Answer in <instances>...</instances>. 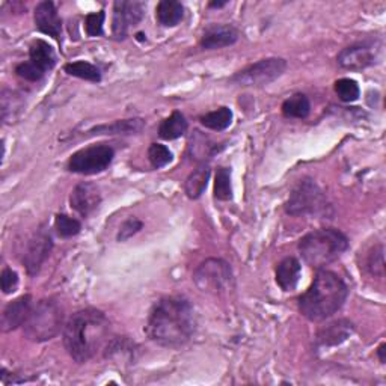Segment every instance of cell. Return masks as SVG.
Returning a JSON list of instances; mask_svg holds the SVG:
<instances>
[{
    "mask_svg": "<svg viewBox=\"0 0 386 386\" xmlns=\"http://www.w3.org/2000/svg\"><path fill=\"white\" fill-rule=\"evenodd\" d=\"M52 249H53L52 235H50V232L45 228H41L33 234V237L31 239L23 258V264L26 266V270L31 277L38 275L43 264L45 263V259L48 258L50 252H52Z\"/></svg>",
    "mask_w": 386,
    "mask_h": 386,
    "instance_id": "8fae6325",
    "label": "cell"
},
{
    "mask_svg": "<svg viewBox=\"0 0 386 386\" xmlns=\"http://www.w3.org/2000/svg\"><path fill=\"white\" fill-rule=\"evenodd\" d=\"M64 70L68 76H73V77L94 82V83L102 82V73H100V70L95 65H92L91 62H86V60L70 62V64L64 67Z\"/></svg>",
    "mask_w": 386,
    "mask_h": 386,
    "instance_id": "484cf974",
    "label": "cell"
},
{
    "mask_svg": "<svg viewBox=\"0 0 386 386\" xmlns=\"http://www.w3.org/2000/svg\"><path fill=\"white\" fill-rule=\"evenodd\" d=\"M329 210L331 204L325 192L311 178L299 181L285 203V211L291 216H328Z\"/></svg>",
    "mask_w": 386,
    "mask_h": 386,
    "instance_id": "8992f818",
    "label": "cell"
},
{
    "mask_svg": "<svg viewBox=\"0 0 386 386\" xmlns=\"http://www.w3.org/2000/svg\"><path fill=\"white\" fill-rule=\"evenodd\" d=\"M104 20H106L104 11L91 12V14L86 16L85 17V31H86V33H88V36L103 35Z\"/></svg>",
    "mask_w": 386,
    "mask_h": 386,
    "instance_id": "d6a6232c",
    "label": "cell"
},
{
    "mask_svg": "<svg viewBox=\"0 0 386 386\" xmlns=\"http://www.w3.org/2000/svg\"><path fill=\"white\" fill-rule=\"evenodd\" d=\"M199 122L203 124L205 129L215 130V132H223L227 130L232 122V110L227 106L219 107L218 110L208 112V114L199 118Z\"/></svg>",
    "mask_w": 386,
    "mask_h": 386,
    "instance_id": "d4e9b609",
    "label": "cell"
},
{
    "mask_svg": "<svg viewBox=\"0 0 386 386\" xmlns=\"http://www.w3.org/2000/svg\"><path fill=\"white\" fill-rule=\"evenodd\" d=\"M335 92L344 103H353L359 98L360 90L359 85L353 79H338L335 82Z\"/></svg>",
    "mask_w": 386,
    "mask_h": 386,
    "instance_id": "4dcf8cb0",
    "label": "cell"
},
{
    "mask_svg": "<svg viewBox=\"0 0 386 386\" xmlns=\"http://www.w3.org/2000/svg\"><path fill=\"white\" fill-rule=\"evenodd\" d=\"M302 266L294 257L284 258L277 267V284L284 291H293L301 279Z\"/></svg>",
    "mask_w": 386,
    "mask_h": 386,
    "instance_id": "ac0fdd59",
    "label": "cell"
},
{
    "mask_svg": "<svg viewBox=\"0 0 386 386\" xmlns=\"http://www.w3.org/2000/svg\"><path fill=\"white\" fill-rule=\"evenodd\" d=\"M188 127H189V124L188 121H186L184 115L181 114V112L176 110V112H172L168 118H165L160 122L159 136L165 141L178 139L186 132H188Z\"/></svg>",
    "mask_w": 386,
    "mask_h": 386,
    "instance_id": "ffe728a7",
    "label": "cell"
},
{
    "mask_svg": "<svg viewBox=\"0 0 386 386\" xmlns=\"http://www.w3.org/2000/svg\"><path fill=\"white\" fill-rule=\"evenodd\" d=\"M157 21L165 28H173L183 20L184 8L177 0H161L156 8Z\"/></svg>",
    "mask_w": 386,
    "mask_h": 386,
    "instance_id": "44dd1931",
    "label": "cell"
},
{
    "mask_svg": "<svg viewBox=\"0 0 386 386\" xmlns=\"http://www.w3.org/2000/svg\"><path fill=\"white\" fill-rule=\"evenodd\" d=\"M225 5H228V2H211L210 8H223Z\"/></svg>",
    "mask_w": 386,
    "mask_h": 386,
    "instance_id": "74e56055",
    "label": "cell"
},
{
    "mask_svg": "<svg viewBox=\"0 0 386 386\" xmlns=\"http://www.w3.org/2000/svg\"><path fill=\"white\" fill-rule=\"evenodd\" d=\"M347 249V235L335 228L316 230L306 234L299 242V252H301L305 263L317 270L337 261Z\"/></svg>",
    "mask_w": 386,
    "mask_h": 386,
    "instance_id": "277c9868",
    "label": "cell"
},
{
    "mask_svg": "<svg viewBox=\"0 0 386 386\" xmlns=\"http://www.w3.org/2000/svg\"><path fill=\"white\" fill-rule=\"evenodd\" d=\"M115 157L114 148L107 144H97L79 149L68 160V171L80 176H94L106 171Z\"/></svg>",
    "mask_w": 386,
    "mask_h": 386,
    "instance_id": "ba28073f",
    "label": "cell"
},
{
    "mask_svg": "<svg viewBox=\"0 0 386 386\" xmlns=\"http://www.w3.org/2000/svg\"><path fill=\"white\" fill-rule=\"evenodd\" d=\"M196 287L207 293H223L234 285L231 266L220 258H208L203 261L193 273Z\"/></svg>",
    "mask_w": 386,
    "mask_h": 386,
    "instance_id": "52a82bcc",
    "label": "cell"
},
{
    "mask_svg": "<svg viewBox=\"0 0 386 386\" xmlns=\"http://www.w3.org/2000/svg\"><path fill=\"white\" fill-rule=\"evenodd\" d=\"M311 112L309 98L305 94H294L282 103V114L285 118L305 119Z\"/></svg>",
    "mask_w": 386,
    "mask_h": 386,
    "instance_id": "cb8c5ba5",
    "label": "cell"
},
{
    "mask_svg": "<svg viewBox=\"0 0 386 386\" xmlns=\"http://www.w3.org/2000/svg\"><path fill=\"white\" fill-rule=\"evenodd\" d=\"M102 192L94 183H80L70 195V205L83 218L91 216L102 204Z\"/></svg>",
    "mask_w": 386,
    "mask_h": 386,
    "instance_id": "4fadbf2b",
    "label": "cell"
},
{
    "mask_svg": "<svg viewBox=\"0 0 386 386\" xmlns=\"http://www.w3.org/2000/svg\"><path fill=\"white\" fill-rule=\"evenodd\" d=\"M33 18H35L36 28H38L40 32H43L44 35L52 36V38H55V40L60 38L62 20H60V16H59V12H58L53 2L45 0V2H41V4L36 5L35 12H33Z\"/></svg>",
    "mask_w": 386,
    "mask_h": 386,
    "instance_id": "5bb4252c",
    "label": "cell"
},
{
    "mask_svg": "<svg viewBox=\"0 0 386 386\" xmlns=\"http://www.w3.org/2000/svg\"><path fill=\"white\" fill-rule=\"evenodd\" d=\"M173 156L166 145L151 144L148 148V160L154 169H161L172 161Z\"/></svg>",
    "mask_w": 386,
    "mask_h": 386,
    "instance_id": "f546056e",
    "label": "cell"
},
{
    "mask_svg": "<svg viewBox=\"0 0 386 386\" xmlns=\"http://www.w3.org/2000/svg\"><path fill=\"white\" fill-rule=\"evenodd\" d=\"M109 341L110 321L100 309L77 311L64 326V345L77 364L88 363Z\"/></svg>",
    "mask_w": 386,
    "mask_h": 386,
    "instance_id": "7a4b0ae2",
    "label": "cell"
},
{
    "mask_svg": "<svg viewBox=\"0 0 386 386\" xmlns=\"http://www.w3.org/2000/svg\"><path fill=\"white\" fill-rule=\"evenodd\" d=\"M144 228L142 220H139L138 218H129L126 222L122 223L119 232L117 235L118 242H126L129 239H132L134 234H138L141 230Z\"/></svg>",
    "mask_w": 386,
    "mask_h": 386,
    "instance_id": "e575fe53",
    "label": "cell"
},
{
    "mask_svg": "<svg viewBox=\"0 0 386 386\" xmlns=\"http://www.w3.org/2000/svg\"><path fill=\"white\" fill-rule=\"evenodd\" d=\"M55 230L59 237L70 239L82 231V223L76 218H71L68 215H56Z\"/></svg>",
    "mask_w": 386,
    "mask_h": 386,
    "instance_id": "83f0119b",
    "label": "cell"
},
{
    "mask_svg": "<svg viewBox=\"0 0 386 386\" xmlns=\"http://www.w3.org/2000/svg\"><path fill=\"white\" fill-rule=\"evenodd\" d=\"M347 296V284L337 273L320 269L311 287L299 297V311L311 321H323L338 313Z\"/></svg>",
    "mask_w": 386,
    "mask_h": 386,
    "instance_id": "3957f363",
    "label": "cell"
},
{
    "mask_svg": "<svg viewBox=\"0 0 386 386\" xmlns=\"http://www.w3.org/2000/svg\"><path fill=\"white\" fill-rule=\"evenodd\" d=\"M29 60L44 73L53 70L56 65V53L53 47L44 40H36L29 47Z\"/></svg>",
    "mask_w": 386,
    "mask_h": 386,
    "instance_id": "d6986e66",
    "label": "cell"
},
{
    "mask_svg": "<svg viewBox=\"0 0 386 386\" xmlns=\"http://www.w3.org/2000/svg\"><path fill=\"white\" fill-rule=\"evenodd\" d=\"M367 269L372 277L382 278L385 275V258H383V246L377 245L371 249L367 259Z\"/></svg>",
    "mask_w": 386,
    "mask_h": 386,
    "instance_id": "1f68e13d",
    "label": "cell"
},
{
    "mask_svg": "<svg viewBox=\"0 0 386 386\" xmlns=\"http://www.w3.org/2000/svg\"><path fill=\"white\" fill-rule=\"evenodd\" d=\"M32 308L33 306H32L31 294H24L16 299V301H12L11 304H8V306L5 308L2 314V331L11 332L23 326L24 323H26L28 317L31 316Z\"/></svg>",
    "mask_w": 386,
    "mask_h": 386,
    "instance_id": "9a60e30c",
    "label": "cell"
},
{
    "mask_svg": "<svg viewBox=\"0 0 386 386\" xmlns=\"http://www.w3.org/2000/svg\"><path fill=\"white\" fill-rule=\"evenodd\" d=\"M0 284H2V290L5 294L14 293L18 287V275L9 267H5L2 270V275H0Z\"/></svg>",
    "mask_w": 386,
    "mask_h": 386,
    "instance_id": "d590c367",
    "label": "cell"
},
{
    "mask_svg": "<svg viewBox=\"0 0 386 386\" xmlns=\"http://www.w3.org/2000/svg\"><path fill=\"white\" fill-rule=\"evenodd\" d=\"M16 74L18 77L28 80V82H40L44 77V71L36 67L33 62H21L16 67Z\"/></svg>",
    "mask_w": 386,
    "mask_h": 386,
    "instance_id": "836d02e7",
    "label": "cell"
},
{
    "mask_svg": "<svg viewBox=\"0 0 386 386\" xmlns=\"http://www.w3.org/2000/svg\"><path fill=\"white\" fill-rule=\"evenodd\" d=\"M64 309L55 299H43L32 308L31 316L23 325L26 338L35 343L53 340L64 328Z\"/></svg>",
    "mask_w": 386,
    "mask_h": 386,
    "instance_id": "5b68a950",
    "label": "cell"
},
{
    "mask_svg": "<svg viewBox=\"0 0 386 386\" xmlns=\"http://www.w3.org/2000/svg\"><path fill=\"white\" fill-rule=\"evenodd\" d=\"M189 149H191V153H192V156L195 159L205 160V159H210L211 156L218 153V145L213 144V142H210V139L205 138V136L196 134L195 139L192 138Z\"/></svg>",
    "mask_w": 386,
    "mask_h": 386,
    "instance_id": "f1b7e54d",
    "label": "cell"
},
{
    "mask_svg": "<svg viewBox=\"0 0 386 386\" xmlns=\"http://www.w3.org/2000/svg\"><path fill=\"white\" fill-rule=\"evenodd\" d=\"M215 198L219 201H230L232 198V184H231V169L220 166L216 172L215 178Z\"/></svg>",
    "mask_w": 386,
    "mask_h": 386,
    "instance_id": "4316f807",
    "label": "cell"
},
{
    "mask_svg": "<svg viewBox=\"0 0 386 386\" xmlns=\"http://www.w3.org/2000/svg\"><path fill=\"white\" fill-rule=\"evenodd\" d=\"M285 70H287V60L282 58L261 59L235 73L231 77V83L239 86H266L279 79Z\"/></svg>",
    "mask_w": 386,
    "mask_h": 386,
    "instance_id": "9c48e42d",
    "label": "cell"
},
{
    "mask_svg": "<svg viewBox=\"0 0 386 386\" xmlns=\"http://www.w3.org/2000/svg\"><path fill=\"white\" fill-rule=\"evenodd\" d=\"M210 173H211V169L208 168V165L198 166L191 176L186 178V183H184L186 195H188L191 199L201 198V195L207 189Z\"/></svg>",
    "mask_w": 386,
    "mask_h": 386,
    "instance_id": "7402d4cb",
    "label": "cell"
},
{
    "mask_svg": "<svg viewBox=\"0 0 386 386\" xmlns=\"http://www.w3.org/2000/svg\"><path fill=\"white\" fill-rule=\"evenodd\" d=\"M145 127V121L134 118V119H124L115 121L114 124H104L98 126L90 132V134H133L139 133Z\"/></svg>",
    "mask_w": 386,
    "mask_h": 386,
    "instance_id": "603a6c76",
    "label": "cell"
},
{
    "mask_svg": "<svg viewBox=\"0 0 386 386\" xmlns=\"http://www.w3.org/2000/svg\"><path fill=\"white\" fill-rule=\"evenodd\" d=\"M355 326L352 321L348 320H338L333 321L326 328H323L317 335V343L323 347H331V345H338L344 343L350 335L353 333Z\"/></svg>",
    "mask_w": 386,
    "mask_h": 386,
    "instance_id": "e0dca14e",
    "label": "cell"
},
{
    "mask_svg": "<svg viewBox=\"0 0 386 386\" xmlns=\"http://www.w3.org/2000/svg\"><path fill=\"white\" fill-rule=\"evenodd\" d=\"M239 36V31L231 24H211L203 33L201 47L205 50L223 48L237 43Z\"/></svg>",
    "mask_w": 386,
    "mask_h": 386,
    "instance_id": "2e32d148",
    "label": "cell"
},
{
    "mask_svg": "<svg viewBox=\"0 0 386 386\" xmlns=\"http://www.w3.org/2000/svg\"><path fill=\"white\" fill-rule=\"evenodd\" d=\"M385 352H386V344L382 343L379 347H377V356L380 359V363L385 364L386 363V358H385Z\"/></svg>",
    "mask_w": 386,
    "mask_h": 386,
    "instance_id": "8d00e7d4",
    "label": "cell"
},
{
    "mask_svg": "<svg viewBox=\"0 0 386 386\" xmlns=\"http://www.w3.org/2000/svg\"><path fill=\"white\" fill-rule=\"evenodd\" d=\"M138 40L144 41V33H138Z\"/></svg>",
    "mask_w": 386,
    "mask_h": 386,
    "instance_id": "f35d334b",
    "label": "cell"
},
{
    "mask_svg": "<svg viewBox=\"0 0 386 386\" xmlns=\"http://www.w3.org/2000/svg\"><path fill=\"white\" fill-rule=\"evenodd\" d=\"M377 59V48L368 43H356L343 48L337 56L338 65L344 70L360 71L371 67Z\"/></svg>",
    "mask_w": 386,
    "mask_h": 386,
    "instance_id": "7c38bea8",
    "label": "cell"
},
{
    "mask_svg": "<svg viewBox=\"0 0 386 386\" xmlns=\"http://www.w3.org/2000/svg\"><path fill=\"white\" fill-rule=\"evenodd\" d=\"M145 331L148 338L159 345L181 347L195 332L193 306L181 296L160 299L149 313Z\"/></svg>",
    "mask_w": 386,
    "mask_h": 386,
    "instance_id": "6da1fadb",
    "label": "cell"
},
{
    "mask_svg": "<svg viewBox=\"0 0 386 386\" xmlns=\"http://www.w3.org/2000/svg\"><path fill=\"white\" fill-rule=\"evenodd\" d=\"M146 5L138 0H118L114 4V20L112 33L117 40H124L132 26H136L145 16Z\"/></svg>",
    "mask_w": 386,
    "mask_h": 386,
    "instance_id": "30bf717a",
    "label": "cell"
}]
</instances>
